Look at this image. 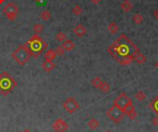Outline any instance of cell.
Wrapping results in <instances>:
<instances>
[{
  "mask_svg": "<svg viewBox=\"0 0 158 132\" xmlns=\"http://www.w3.org/2000/svg\"><path fill=\"white\" fill-rule=\"evenodd\" d=\"M107 52L119 64L129 66L134 61L135 56L140 50L130 38L122 33L109 46Z\"/></svg>",
  "mask_w": 158,
  "mask_h": 132,
  "instance_id": "1",
  "label": "cell"
},
{
  "mask_svg": "<svg viewBox=\"0 0 158 132\" xmlns=\"http://www.w3.org/2000/svg\"><path fill=\"white\" fill-rule=\"evenodd\" d=\"M11 57L20 66L26 65L28 63V61L30 60V58L33 57V52H32L31 47H30L29 43L27 42L23 44H20L19 47L12 53Z\"/></svg>",
  "mask_w": 158,
  "mask_h": 132,
  "instance_id": "2",
  "label": "cell"
},
{
  "mask_svg": "<svg viewBox=\"0 0 158 132\" xmlns=\"http://www.w3.org/2000/svg\"><path fill=\"white\" fill-rule=\"evenodd\" d=\"M28 43L33 52V57L34 58L39 57L43 54V52L47 50L48 48V43L44 42L38 34L33 35L32 38L28 41Z\"/></svg>",
  "mask_w": 158,
  "mask_h": 132,
  "instance_id": "3",
  "label": "cell"
},
{
  "mask_svg": "<svg viewBox=\"0 0 158 132\" xmlns=\"http://www.w3.org/2000/svg\"><path fill=\"white\" fill-rule=\"evenodd\" d=\"M18 86L17 81L7 72H3L0 78V94L3 96L9 95L10 92Z\"/></svg>",
  "mask_w": 158,
  "mask_h": 132,
  "instance_id": "4",
  "label": "cell"
},
{
  "mask_svg": "<svg viewBox=\"0 0 158 132\" xmlns=\"http://www.w3.org/2000/svg\"><path fill=\"white\" fill-rule=\"evenodd\" d=\"M19 7L13 3V2H9L7 3L3 9V13L6 16V18L10 20V21H14L15 20L17 19L18 14H19Z\"/></svg>",
  "mask_w": 158,
  "mask_h": 132,
  "instance_id": "5",
  "label": "cell"
},
{
  "mask_svg": "<svg viewBox=\"0 0 158 132\" xmlns=\"http://www.w3.org/2000/svg\"><path fill=\"white\" fill-rule=\"evenodd\" d=\"M107 115L110 118V120H112L113 122H115L117 124H118L120 121H121L124 116H125V113L122 109L115 104H113L112 107H110L109 109L107 111Z\"/></svg>",
  "mask_w": 158,
  "mask_h": 132,
  "instance_id": "6",
  "label": "cell"
},
{
  "mask_svg": "<svg viewBox=\"0 0 158 132\" xmlns=\"http://www.w3.org/2000/svg\"><path fill=\"white\" fill-rule=\"evenodd\" d=\"M63 108L64 109L69 113V114H74L75 112H77L80 108V104H79V103L77 102V100L75 99V98H73V97H71V96H70L69 98H67L65 102H64V104H63Z\"/></svg>",
  "mask_w": 158,
  "mask_h": 132,
  "instance_id": "7",
  "label": "cell"
},
{
  "mask_svg": "<svg viewBox=\"0 0 158 132\" xmlns=\"http://www.w3.org/2000/svg\"><path fill=\"white\" fill-rule=\"evenodd\" d=\"M131 104H132L131 99L128 96L125 92H122V94H120L119 96H117L114 101V104L118 106L120 109H122L123 111Z\"/></svg>",
  "mask_w": 158,
  "mask_h": 132,
  "instance_id": "8",
  "label": "cell"
},
{
  "mask_svg": "<svg viewBox=\"0 0 158 132\" xmlns=\"http://www.w3.org/2000/svg\"><path fill=\"white\" fill-rule=\"evenodd\" d=\"M52 128L55 130V132H66L69 129V124L63 118H57L52 124Z\"/></svg>",
  "mask_w": 158,
  "mask_h": 132,
  "instance_id": "9",
  "label": "cell"
},
{
  "mask_svg": "<svg viewBox=\"0 0 158 132\" xmlns=\"http://www.w3.org/2000/svg\"><path fill=\"white\" fill-rule=\"evenodd\" d=\"M124 113H125V115H127L128 116H129L131 120L136 119V117H137V112H136V110H135V106L133 105V104H131L128 106L124 110Z\"/></svg>",
  "mask_w": 158,
  "mask_h": 132,
  "instance_id": "10",
  "label": "cell"
},
{
  "mask_svg": "<svg viewBox=\"0 0 158 132\" xmlns=\"http://www.w3.org/2000/svg\"><path fill=\"white\" fill-rule=\"evenodd\" d=\"M56 67H57V65L53 61H46V60H44L43 63H42V68L46 72H47V73H50L52 70H54V69L56 68Z\"/></svg>",
  "mask_w": 158,
  "mask_h": 132,
  "instance_id": "11",
  "label": "cell"
},
{
  "mask_svg": "<svg viewBox=\"0 0 158 132\" xmlns=\"http://www.w3.org/2000/svg\"><path fill=\"white\" fill-rule=\"evenodd\" d=\"M73 33H74L75 35L78 36V37H83L87 33V30L83 25L78 24L76 27L73 29Z\"/></svg>",
  "mask_w": 158,
  "mask_h": 132,
  "instance_id": "12",
  "label": "cell"
},
{
  "mask_svg": "<svg viewBox=\"0 0 158 132\" xmlns=\"http://www.w3.org/2000/svg\"><path fill=\"white\" fill-rule=\"evenodd\" d=\"M61 46L65 49L66 52H70V51H72L75 48V46H76V45H75V43L73 41L67 40V39L66 41L63 42V44H61Z\"/></svg>",
  "mask_w": 158,
  "mask_h": 132,
  "instance_id": "13",
  "label": "cell"
},
{
  "mask_svg": "<svg viewBox=\"0 0 158 132\" xmlns=\"http://www.w3.org/2000/svg\"><path fill=\"white\" fill-rule=\"evenodd\" d=\"M57 57L56 50L54 49H48L46 54H44V60L46 61H53L54 59H56V57Z\"/></svg>",
  "mask_w": 158,
  "mask_h": 132,
  "instance_id": "14",
  "label": "cell"
},
{
  "mask_svg": "<svg viewBox=\"0 0 158 132\" xmlns=\"http://www.w3.org/2000/svg\"><path fill=\"white\" fill-rule=\"evenodd\" d=\"M87 126L89 127V128L90 129H92V130H95V129H97L99 128V126H100V122L97 120L96 118H91L89 121H88V123H87Z\"/></svg>",
  "mask_w": 158,
  "mask_h": 132,
  "instance_id": "15",
  "label": "cell"
},
{
  "mask_svg": "<svg viewBox=\"0 0 158 132\" xmlns=\"http://www.w3.org/2000/svg\"><path fill=\"white\" fill-rule=\"evenodd\" d=\"M134 61H136L137 63L139 64V65H142V64H144L145 62L147 61V58H146V57L144 55V54H141V53H138L136 56H135V57H134Z\"/></svg>",
  "mask_w": 158,
  "mask_h": 132,
  "instance_id": "16",
  "label": "cell"
},
{
  "mask_svg": "<svg viewBox=\"0 0 158 132\" xmlns=\"http://www.w3.org/2000/svg\"><path fill=\"white\" fill-rule=\"evenodd\" d=\"M132 7H133V6H132L131 2H130L129 0H124V2L121 4V9L126 13H129L130 11H131Z\"/></svg>",
  "mask_w": 158,
  "mask_h": 132,
  "instance_id": "17",
  "label": "cell"
},
{
  "mask_svg": "<svg viewBox=\"0 0 158 132\" xmlns=\"http://www.w3.org/2000/svg\"><path fill=\"white\" fill-rule=\"evenodd\" d=\"M51 17H52V14H51V12H50L49 10H47V9L43 10V11L41 12V14H40V18H41L43 21H48V20L51 19Z\"/></svg>",
  "mask_w": 158,
  "mask_h": 132,
  "instance_id": "18",
  "label": "cell"
},
{
  "mask_svg": "<svg viewBox=\"0 0 158 132\" xmlns=\"http://www.w3.org/2000/svg\"><path fill=\"white\" fill-rule=\"evenodd\" d=\"M108 30L111 34H116L118 32V26L116 22H110L108 25Z\"/></svg>",
  "mask_w": 158,
  "mask_h": 132,
  "instance_id": "19",
  "label": "cell"
},
{
  "mask_svg": "<svg viewBox=\"0 0 158 132\" xmlns=\"http://www.w3.org/2000/svg\"><path fill=\"white\" fill-rule=\"evenodd\" d=\"M132 20H133V22L135 23V24L140 25V24H141V23H142V21H144V17H142L140 13H137V14L133 15Z\"/></svg>",
  "mask_w": 158,
  "mask_h": 132,
  "instance_id": "20",
  "label": "cell"
},
{
  "mask_svg": "<svg viewBox=\"0 0 158 132\" xmlns=\"http://www.w3.org/2000/svg\"><path fill=\"white\" fill-rule=\"evenodd\" d=\"M150 108L158 115V95L154 101H152V103L150 104Z\"/></svg>",
  "mask_w": 158,
  "mask_h": 132,
  "instance_id": "21",
  "label": "cell"
},
{
  "mask_svg": "<svg viewBox=\"0 0 158 132\" xmlns=\"http://www.w3.org/2000/svg\"><path fill=\"white\" fill-rule=\"evenodd\" d=\"M102 80L100 79L99 77H96V78H94V79H93L92 80V81H91V84L93 85V86L94 87V88H96V89H99L100 88V86L102 85Z\"/></svg>",
  "mask_w": 158,
  "mask_h": 132,
  "instance_id": "22",
  "label": "cell"
},
{
  "mask_svg": "<svg viewBox=\"0 0 158 132\" xmlns=\"http://www.w3.org/2000/svg\"><path fill=\"white\" fill-rule=\"evenodd\" d=\"M33 30H34L35 34L42 33L43 30V25L41 24V23H36V24H34V26H33Z\"/></svg>",
  "mask_w": 158,
  "mask_h": 132,
  "instance_id": "23",
  "label": "cell"
},
{
  "mask_svg": "<svg viewBox=\"0 0 158 132\" xmlns=\"http://www.w3.org/2000/svg\"><path fill=\"white\" fill-rule=\"evenodd\" d=\"M56 40L57 42H64L67 40V34L65 33H62V32H60L58 33H57L56 35Z\"/></svg>",
  "mask_w": 158,
  "mask_h": 132,
  "instance_id": "24",
  "label": "cell"
},
{
  "mask_svg": "<svg viewBox=\"0 0 158 132\" xmlns=\"http://www.w3.org/2000/svg\"><path fill=\"white\" fill-rule=\"evenodd\" d=\"M135 98H136L138 101H140V102H142V101L145 100L146 95L142 91H139L138 92H136V94H135Z\"/></svg>",
  "mask_w": 158,
  "mask_h": 132,
  "instance_id": "25",
  "label": "cell"
},
{
  "mask_svg": "<svg viewBox=\"0 0 158 132\" xmlns=\"http://www.w3.org/2000/svg\"><path fill=\"white\" fill-rule=\"evenodd\" d=\"M82 9H81V7L80 6H79V5H77V6H75L73 9H72V13L74 14V15H76V16H80V15L82 13Z\"/></svg>",
  "mask_w": 158,
  "mask_h": 132,
  "instance_id": "26",
  "label": "cell"
},
{
  "mask_svg": "<svg viewBox=\"0 0 158 132\" xmlns=\"http://www.w3.org/2000/svg\"><path fill=\"white\" fill-rule=\"evenodd\" d=\"M99 89H100L103 92H108V91H110V85H109L107 82L103 81V82H102V85L100 86Z\"/></svg>",
  "mask_w": 158,
  "mask_h": 132,
  "instance_id": "27",
  "label": "cell"
},
{
  "mask_svg": "<svg viewBox=\"0 0 158 132\" xmlns=\"http://www.w3.org/2000/svg\"><path fill=\"white\" fill-rule=\"evenodd\" d=\"M56 53H57V56H59V57H62V56H64V55H65L66 51H65V49L62 47V46L60 45V46H57V47L56 48Z\"/></svg>",
  "mask_w": 158,
  "mask_h": 132,
  "instance_id": "28",
  "label": "cell"
},
{
  "mask_svg": "<svg viewBox=\"0 0 158 132\" xmlns=\"http://www.w3.org/2000/svg\"><path fill=\"white\" fill-rule=\"evenodd\" d=\"M153 122H154V125H155L156 127H158V115L156 116V117L154 118Z\"/></svg>",
  "mask_w": 158,
  "mask_h": 132,
  "instance_id": "29",
  "label": "cell"
},
{
  "mask_svg": "<svg viewBox=\"0 0 158 132\" xmlns=\"http://www.w3.org/2000/svg\"><path fill=\"white\" fill-rule=\"evenodd\" d=\"M102 0H91V2L93 4V5H98Z\"/></svg>",
  "mask_w": 158,
  "mask_h": 132,
  "instance_id": "30",
  "label": "cell"
},
{
  "mask_svg": "<svg viewBox=\"0 0 158 132\" xmlns=\"http://www.w3.org/2000/svg\"><path fill=\"white\" fill-rule=\"evenodd\" d=\"M34 2H36V3H39V4H42V3H43L44 2V0H33Z\"/></svg>",
  "mask_w": 158,
  "mask_h": 132,
  "instance_id": "31",
  "label": "cell"
},
{
  "mask_svg": "<svg viewBox=\"0 0 158 132\" xmlns=\"http://www.w3.org/2000/svg\"><path fill=\"white\" fill-rule=\"evenodd\" d=\"M154 17L158 20V9L155 10V12H154Z\"/></svg>",
  "mask_w": 158,
  "mask_h": 132,
  "instance_id": "32",
  "label": "cell"
},
{
  "mask_svg": "<svg viewBox=\"0 0 158 132\" xmlns=\"http://www.w3.org/2000/svg\"><path fill=\"white\" fill-rule=\"evenodd\" d=\"M6 2V0H0V5H3Z\"/></svg>",
  "mask_w": 158,
  "mask_h": 132,
  "instance_id": "33",
  "label": "cell"
},
{
  "mask_svg": "<svg viewBox=\"0 0 158 132\" xmlns=\"http://www.w3.org/2000/svg\"><path fill=\"white\" fill-rule=\"evenodd\" d=\"M21 132H32V131L30 130V129H28V128H27V129H24L23 131H21Z\"/></svg>",
  "mask_w": 158,
  "mask_h": 132,
  "instance_id": "34",
  "label": "cell"
},
{
  "mask_svg": "<svg viewBox=\"0 0 158 132\" xmlns=\"http://www.w3.org/2000/svg\"><path fill=\"white\" fill-rule=\"evenodd\" d=\"M155 67H156V68L158 69V61H157V62H156V63H155Z\"/></svg>",
  "mask_w": 158,
  "mask_h": 132,
  "instance_id": "35",
  "label": "cell"
},
{
  "mask_svg": "<svg viewBox=\"0 0 158 132\" xmlns=\"http://www.w3.org/2000/svg\"><path fill=\"white\" fill-rule=\"evenodd\" d=\"M2 77V73H0V78H1Z\"/></svg>",
  "mask_w": 158,
  "mask_h": 132,
  "instance_id": "36",
  "label": "cell"
},
{
  "mask_svg": "<svg viewBox=\"0 0 158 132\" xmlns=\"http://www.w3.org/2000/svg\"><path fill=\"white\" fill-rule=\"evenodd\" d=\"M105 132H111V131H105Z\"/></svg>",
  "mask_w": 158,
  "mask_h": 132,
  "instance_id": "37",
  "label": "cell"
}]
</instances>
